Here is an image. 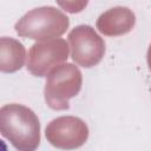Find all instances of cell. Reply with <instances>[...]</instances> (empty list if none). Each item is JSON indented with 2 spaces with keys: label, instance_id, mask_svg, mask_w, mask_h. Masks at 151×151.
<instances>
[{
  "label": "cell",
  "instance_id": "obj_1",
  "mask_svg": "<svg viewBox=\"0 0 151 151\" xmlns=\"http://www.w3.org/2000/svg\"><path fill=\"white\" fill-rule=\"evenodd\" d=\"M0 130L17 149H35L40 140V125L37 116L32 110L19 104L1 107Z\"/></svg>",
  "mask_w": 151,
  "mask_h": 151
},
{
  "label": "cell",
  "instance_id": "obj_2",
  "mask_svg": "<svg viewBox=\"0 0 151 151\" xmlns=\"http://www.w3.org/2000/svg\"><path fill=\"white\" fill-rule=\"evenodd\" d=\"M68 18L59 9L45 6L26 13L17 24L15 31L20 37L45 40L60 37L68 27Z\"/></svg>",
  "mask_w": 151,
  "mask_h": 151
},
{
  "label": "cell",
  "instance_id": "obj_3",
  "mask_svg": "<svg viewBox=\"0 0 151 151\" xmlns=\"http://www.w3.org/2000/svg\"><path fill=\"white\" fill-rule=\"evenodd\" d=\"M81 87V73L72 64H63L52 70L45 85V100L53 110L68 109V100Z\"/></svg>",
  "mask_w": 151,
  "mask_h": 151
},
{
  "label": "cell",
  "instance_id": "obj_4",
  "mask_svg": "<svg viewBox=\"0 0 151 151\" xmlns=\"http://www.w3.org/2000/svg\"><path fill=\"white\" fill-rule=\"evenodd\" d=\"M72 59L83 67L97 65L105 53L104 40L94 32L91 26L80 25L68 34Z\"/></svg>",
  "mask_w": 151,
  "mask_h": 151
},
{
  "label": "cell",
  "instance_id": "obj_5",
  "mask_svg": "<svg viewBox=\"0 0 151 151\" xmlns=\"http://www.w3.org/2000/svg\"><path fill=\"white\" fill-rule=\"evenodd\" d=\"M67 55L68 46L63 39L34 44L28 52L27 70L33 76L45 77L65 61Z\"/></svg>",
  "mask_w": 151,
  "mask_h": 151
},
{
  "label": "cell",
  "instance_id": "obj_6",
  "mask_svg": "<svg viewBox=\"0 0 151 151\" xmlns=\"http://www.w3.org/2000/svg\"><path fill=\"white\" fill-rule=\"evenodd\" d=\"M46 137L54 145L57 142H79L81 144L87 138V127L78 118L60 117L47 126Z\"/></svg>",
  "mask_w": 151,
  "mask_h": 151
},
{
  "label": "cell",
  "instance_id": "obj_7",
  "mask_svg": "<svg viewBox=\"0 0 151 151\" xmlns=\"http://www.w3.org/2000/svg\"><path fill=\"white\" fill-rule=\"evenodd\" d=\"M134 25V14L126 7L111 8L101 14L97 21L98 29L106 35H120L131 31Z\"/></svg>",
  "mask_w": 151,
  "mask_h": 151
},
{
  "label": "cell",
  "instance_id": "obj_8",
  "mask_svg": "<svg viewBox=\"0 0 151 151\" xmlns=\"http://www.w3.org/2000/svg\"><path fill=\"white\" fill-rule=\"evenodd\" d=\"M0 68L2 72H14L19 70L25 60L24 46L12 39L1 38L0 41Z\"/></svg>",
  "mask_w": 151,
  "mask_h": 151
},
{
  "label": "cell",
  "instance_id": "obj_9",
  "mask_svg": "<svg viewBox=\"0 0 151 151\" xmlns=\"http://www.w3.org/2000/svg\"><path fill=\"white\" fill-rule=\"evenodd\" d=\"M55 1L59 4V6L63 9L70 13H78L86 7L88 0H55Z\"/></svg>",
  "mask_w": 151,
  "mask_h": 151
},
{
  "label": "cell",
  "instance_id": "obj_10",
  "mask_svg": "<svg viewBox=\"0 0 151 151\" xmlns=\"http://www.w3.org/2000/svg\"><path fill=\"white\" fill-rule=\"evenodd\" d=\"M147 64H149V67L151 70V45H150L149 51H147Z\"/></svg>",
  "mask_w": 151,
  "mask_h": 151
}]
</instances>
